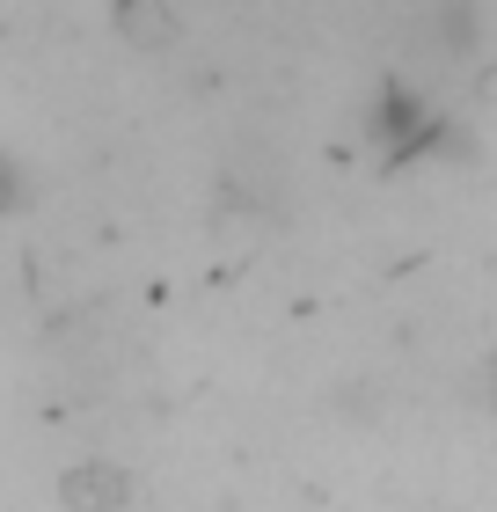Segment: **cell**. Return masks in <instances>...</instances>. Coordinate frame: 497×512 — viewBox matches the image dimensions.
<instances>
[{"label":"cell","mask_w":497,"mask_h":512,"mask_svg":"<svg viewBox=\"0 0 497 512\" xmlns=\"http://www.w3.org/2000/svg\"><path fill=\"white\" fill-rule=\"evenodd\" d=\"M0 205H15V161L0 154Z\"/></svg>","instance_id":"6da1fadb"}]
</instances>
